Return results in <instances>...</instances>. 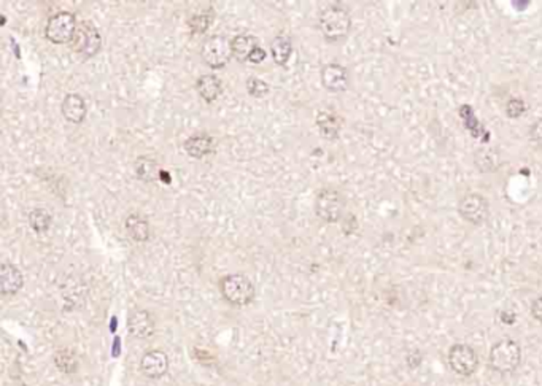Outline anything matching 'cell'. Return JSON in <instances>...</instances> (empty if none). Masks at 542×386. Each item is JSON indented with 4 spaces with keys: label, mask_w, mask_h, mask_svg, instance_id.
Returning a JSON list of instances; mask_svg holds the SVG:
<instances>
[{
    "label": "cell",
    "mask_w": 542,
    "mask_h": 386,
    "mask_svg": "<svg viewBox=\"0 0 542 386\" xmlns=\"http://www.w3.org/2000/svg\"><path fill=\"white\" fill-rule=\"evenodd\" d=\"M318 28L323 37L331 43L341 42L349 35L351 28L350 13L339 5H329L320 11Z\"/></svg>",
    "instance_id": "6da1fadb"
},
{
    "label": "cell",
    "mask_w": 542,
    "mask_h": 386,
    "mask_svg": "<svg viewBox=\"0 0 542 386\" xmlns=\"http://www.w3.org/2000/svg\"><path fill=\"white\" fill-rule=\"evenodd\" d=\"M521 361V350L520 345L511 339L499 340L490 350V368L499 374H509L514 372L520 365Z\"/></svg>",
    "instance_id": "7a4b0ae2"
},
{
    "label": "cell",
    "mask_w": 542,
    "mask_h": 386,
    "mask_svg": "<svg viewBox=\"0 0 542 386\" xmlns=\"http://www.w3.org/2000/svg\"><path fill=\"white\" fill-rule=\"evenodd\" d=\"M220 291L227 302L236 307H245L254 299V286L250 278L242 273L226 276L220 281Z\"/></svg>",
    "instance_id": "3957f363"
},
{
    "label": "cell",
    "mask_w": 542,
    "mask_h": 386,
    "mask_svg": "<svg viewBox=\"0 0 542 386\" xmlns=\"http://www.w3.org/2000/svg\"><path fill=\"white\" fill-rule=\"evenodd\" d=\"M345 210V198L334 188H324L317 195L315 212L324 222H337Z\"/></svg>",
    "instance_id": "277c9868"
},
{
    "label": "cell",
    "mask_w": 542,
    "mask_h": 386,
    "mask_svg": "<svg viewBox=\"0 0 542 386\" xmlns=\"http://www.w3.org/2000/svg\"><path fill=\"white\" fill-rule=\"evenodd\" d=\"M77 28L78 24H77V18L74 13L60 11L48 19L45 34H47V38L51 43H56V45H62L69 42L72 43Z\"/></svg>",
    "instance_id": "5b68a950"
},
{
    "label": "cell",
    "mask_w": 542,
    "mask_h": 386,
    "mask_svg": "<svg viewBox=\"0 0 542 386\" xmlns=\"http://www.w3.org/2000/svg\"><path fill=\"white\" fill-rule=\"evenodd\" d=\"M101 47L102 37L96 25L89 21H83L78 24L74 40H72V50L84 57H93L99 53Z\"/></svg>",
    "instance_id": "8992f818"
},
{
    "label": "cell",
    "mask_w": 542,
    "mask_h": 386,
    "mask_svg": "<svg viewBox=\"0 0 542 386\" xmlns=\"http://www.w3.org/2000/svg\"><path fill=\"white\" fill-rule=\"evenodd\" d=\"M201 56L212 69H221L230 62L232 56V43L223 35H213L202 47Z\"/></svg>",
    "instance_id": "52a82bcc"
},
{
    "label": "cell",
    "mask_w": 542,
    "mask_h": 386,
    "mask_svg": "<svg viewBox=\"0 0 542 386\" xmlns=\"http://www.w3.org/2000/svg\"><path fill=\"white\" fill-rule=\"evenodd\" d=\"M448 365L461 377L473 375L479 365L478 353L466 344H456L448 351Z\"/></svg>",
    "instance_id": "ba28073f"
},
{
    "label": "cell",
    "mask_w": 542,
    "mask_h": 386,
    "mask_svg": "<svg viewBox=\"0 0 542 386\" xmlns=\"http://www.w3.org/2000/svg\"><path fill=\"white\" fill-rule=\"evenodd\" d=\"M458 213L463 220L471 222V225L480 226L490 217V204L482 194H466L458 202Z\"/></svg>",
    "instance_id": "9c48e42d"
},
{
    "label": "cell",
    "mask_w": 542,
    "mask_h": 386,
    "mask_svg": "<svg viewBox=\"0 0 542 386\" xmlns=\"http://www.w3.org/2000/svg\"><path fill=\"white\" fill-rule=\"evenodd\" d=\"M323 86L331 93H344L349 88V72L341 64H326L322 70Z\"/></svg>",
    "instance_id": "30bf717a"
},
{
    "label": "cell",
    "mask_w": 542,
    "mask_h": 386,
    "mask_svg": "<svg viewBox=\"0 0 542 386\" xmlns=\"http://www.w3.org/2000/svg\"><path fill=\"white\" fill-rule=\"evenodd\" d=\"M142 374L148 378H161L169 370V358L164 351L152 350L142 356L140 361Z\"/></svg>",
    "instance_id": "8fae6325"
},
{
    "label": "cell",
    "mask_w": 542,
    "mask_h": 386,
    "mask_svg": "<svg viewBox=\"0 0 542 386\" xmlns=\"http://www.w3.org/2000/svg\"><path fill=\"white\" fill-rule=\"evenodd\" d=\"M128 331L135 339H148L154 334V319L147 310H134L128 318Z\"/></svg>",
    "instance_id": "7c38bea8"
},
{
    "label": "cell",
    "mask_w": 542,
    "mask_h": 386,
    "mask_svg": "<svg viewBox=\"0 0 542 386\" xmlns=\"http://www.w3.org/2000/svg\"><path fill=\"white\" fill-rule=\"evenodd\" d=\"M24 285V277L16 266L4 263L0 267V290L4 296H15Z\"/></svg>",
    "instance_id": "4fadbf2b"
},
{
    "label": "cell",
    "mask_w": 542,
    "mask_h": 386,
    "mask_svg": "<svg viewBox=\"0 0 542 386\" xmlns=\"http://www.w3.org/2000/svg\"><path fill=\"white\" fill-rule=\"evenodd\" d=\"M183 148H185V152L188 153V156H191V158L202 159L215 152V140L212 135H208L205 132H199L196 135L188 137Z\"/></svg>",
    "instance_id": "5bb4252c"
},
{
    "label": "cell",
    "mask_w": 542,
    "mask_h": 386,
    "mask_svg": "<svg viewBox=\"0 0 542 386\" xmlns=\"http://www.w3.org/2000/svg\"><path fill=\"white\" fill-rule=\"evenodd\" d=\"M342 118L332 110H322L317 116V126L320 129V134L328 140H336L339 137V132L342 129Z\"/></svg>",
    "instance_id": "9a60e30c"
},
{
    "label": "cell",
    "mask_w": 542,
    "mask_h": 386,
    "mask_svg": "<svg viewBox=\"0 0 542 386\" xmlns=\"http://www.w3.org/2000/svg\"><path fill=\"white\" fill-rule=\"evenodd\" d=\"M88 108L80 94H67L62 102V116L72 124H80L86 118Z\"/></svg>",
    "instance_id": "2e32d148"
},
{
    "label": "cell",
    "mask_w": 542,
    "mask_h": 386,
    "mask_svg": "<svg viewBox=\"0 0 542 386\" xmlns=\"http://www.w3.org/2000/svg\"><path fill=\"white\" fill-rule=\"evenodd\" d=\"M134 170L137 178L145 181V183H153L158 181L161 178V167L159 162L156 161L152 156H139L134 164Z\"/></svg>",
    "instance_id": "e0dca14e"
},
{
    "label": "cell",
    "mask_w": 542,
    "mask_h": 386,
    "mask_svg": "<svg viewBox=\"0 0 542 386\" xmlns=\"http://www.w3.org/2000/svg\"><path fill=\"white\" fill-rule=\"evenodd\" d=\"M196 91L205 102H213L223 93V83L217 75H202L196 81Z\"/></svg>",
    "instance_id": "ac0fdd59"
},
{
    "label": "cell",
    "mask_w": 542,
    "mask_h": 386,
    "mask_svg": "<svg viewBox=\"0 0 542 386\" xmlns=\"http://www.w3.org/2000/svg\"><path fill=\"white\" fill-rule=\"evenodd\" d=\"M231 43H232V56L236 57L237 61H248L253 51L259 47L258 38L250 34L236 35L231 40Z\"/></svg>",
    "instance_id": "d6986e66"
},
{
    "label": "cell",
    "mask_w": 542,
    "mask_h": 386,
    "mask_svg": "<svg viewBox=\"0 0 542 386\" xmlns=\"http://www.w3.org/2000/svg\"><path fill=\"white\" fill-rule=\"evenodd\" d=\"M126 232L135 242H147L149 239V225L147 218H143L139 213H132L126 218Z\"/></svg>",
    "instance_id": "ffe728a7"
},
{
    "label": "cell",
    "mask_w": 542,
    "mask_h": 386,
    "mask_svg": "<svg viewBox=\"0 0 542 386\" xmlns=\"http://www.w3.org/2000/svg\"><path fill=\"white\" fill-rule=\"evenodd\" d=\"M272 57L278 65H286L293 53V42L288 35H278L271 45Z\"/></svg>",
    "instance_id": "44dd1931"
},
{
    "label": "cell",
    "mask_w": 542,
    "mask_h": 386,
    "mask_svg": "<svg viewBox=\"0 0 542 386\" xmlns=\"http://www.w3.org/2000/svg\"><path fill=\"white\" fill-rule=\"evenodd\" d=\"M28 220L29 226L34 229L37 234H43L48 231L51 222H53V215H51L47 208H34V210L29 213Z\"/></svg>",
    "instance_id": "7402d4cb"
},
{
    "label": "cell",
    "mask_w": 542,
    "mask_h": 386,
    "mask_svg": "<svg viewBox=\"0 0 542 386\" xmlns=\"http://www.w3.org/2000/svg\"><path fill=\"white\" fill-rule=\"evenodd\" d=\"M55 363L57 368H60L62 372H67V374H74L78 368L77 356L70 350L57 351L55 356Z\"/></svg>",
    "instance_id": "603a6c76"
},
{
    "label": "cell",
    "mask_w": 542,
    "mask_h": 386,
    "mask_svg": "<svg viewBox=\"0 0 542 386\" xmlns=\"http://www.w3.org/2000/svg\"><path fill=\"white\" fill-rule=\"evenodd\" d=\"M213 21V10L210 8L208 11L199 13V15H194L191 19H189V28H191L196 34H204V32L208 29V25Z\"/></svg>",
    "instance_id": "cb8c5ba5"
},
{
    "label": "cell",
    "mask_w": 542,
    "mask_h": 386,
    "mask_svg": "<svg viewBox=\"0 0 542 386\" xmlns=\"http://www.w3.org/2000/svg\"><path fill=\"white\" fill-rule=\"evenodd\" d=\"M247 91L250 96L261 99V97H264L267 96V93H269V86H267V83L261 80V78L250 76L247 80Z\"/></svg>",
    "instance_id": "d4e9b609"
},
{
    "label": "cell",
    "mask_w": 542,
    "mask_h": 386,
    "mask_svg": "<svg viewBox=\"0 0 542 386\" xmlns=\"http://www.w3.org/2000/svg\"><path fill=\"white\" fill-rule=\"evenodd\" d=\"M506 113L509 118H514V120H517V118L526 113L525 102L519 99V97H512V99L506 103Z\"/></svg>",
    "instance_id": "484cf974"
},
{
    "label": "cell",
    "mask_w": 542,
    "mask_h": 386,
    "mask_svg": "<svg viewBox=\"0 0 542 386\" xmlns=\"http://www.w3.org/2000/svg\"><path fill=\"white\" fill-rule=\"evenodd\" d=\"M530 137L534 145H536L539 149H542V118H539V120L531 126Z\"/></svg>",
    "instance_id": "4316f807"
},
{
    "label": "cell",
    "mask_w": 542,
    "mask_h": 386,
    "mask_svg": "<svg viewBox=\"0 0 542 386\" xmlns=\"http://www.w3.org/2000/svg\"><path fill=\"white\" fill-rule=\"evenodd\" d=\"M531 315L534 317V319H538V322L542 324V296L533 300Z\"/></svg>",
    "instance_id": "83f0119b"
},
{
    "label": "cell",
    "mask_w": 542,
    "mask_h": 386,
    "mask_svg": "<svg viewBox=\"0 0 542 386\" xmlns=\"http://www.w3.org/2000/svg\"><path fill=\"white\" fill-rule=\"evenodd\" d=\"M266 57H267L266 51H264L263 48H261V47H258L256 50L253 51V53H252V56H250V59H248V61L253 62V64H259V62H263Z\"/></svg>",
    "instance_id": "f1b7e54d"
}]
</instances>
